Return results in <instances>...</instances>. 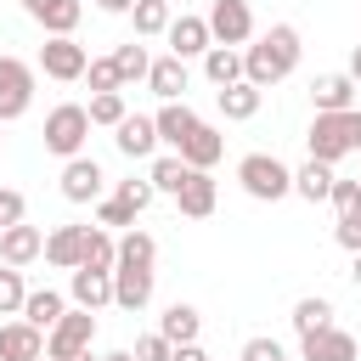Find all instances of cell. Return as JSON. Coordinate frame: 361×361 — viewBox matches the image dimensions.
Segmentation results:
<instances>
[{"instance_id": "obj_22", "label": "cell", "mask_w": 361, "mask_h": 361, "mask_svg": "<svg viewBox=\"0 0 361 361\" xmlns=\"http://www.w3.org/2000/svg\"><path fill=\"white\" fill-rule=\"evenodd\" d=\"M333 164H322V158H305L299 169H293V192L305 197V203H327L333 197Z\"/></svg>"}, {"instance_id": "obj_46", "label": "cell", "mask_w": 361, "mask_h": 361, "mask_svg": "<svg viewBox=\"0 0 361 361\" xmlns=\"http://www.w3.org/2000/svg\"><path fill=\"white\" fill-rule=\"evenodd\" d=\"M96 6H102L107 17H130V6H135V0H96Z\"/></svg>"}, {"instance_id": "obj_2", "label": "cell", "mask_w": 361, "mask_h": 361, "mask_svg": "<svg viewBox=\"0 0 361 361\" xmlns=\"http://www.w3.org/2000/svg\"><path fill=\"white\" fill-rule=\"evenodd\" d=\"M310 158L322 164H338L361 147V107H338V113H316L310 118V135H305Z\"/></svg>"}, {"instance_id": "obj_41", "label": "cell", "mask_w": 361, "mask_h": 361, "mask_svg": "<svg viewBox=\"0 0 361 361\" xmlns=\"http://www.w3.org/2000/svg\"><path fill=\"white\" fill-rule=\"evenodd\" d=\"M175 355V344L164 338V333H147V338H135V361H169Z\"/></svg>"}, {"instance_id": "obj_38", "label": "cell", "mask_w": 361, "mask_h": 361, "mask_svg": "<svg viewBox=\"0 0 361 361\" xmlns=\"http://www.w3.org/2000/svg\"><path fill=\"white\" fill-rule=\"evenodd\" d=\"M85 79H90V90H96V96H102V90H124V79H118V62H113V56H90Z\"/></svg>"}, {"instance_id": "obj_36", "label": "cell", "mask_w": 361, "mask_h": 361, "mask_svg": "<svg viewBox=\"0 0 361 361\" xmlns=\"http://www.w3.org/2000/svg\"><path fill=\"white\" fill-rule=\"evenodd\" d=\"M124 90H102V96H90V124H107V130H118L124 124Z\"/></svg>"}, {"instance_id": "obj_30", "label": "cell", "mask_w": 361, "mask_h": 361, "mask_svg": "<svg viewBox=\"0 0 361 361\" xmlns=\"http://www.w3.org/2000/svg\"><path fill=\"white\" fill-rule=\"evenodd\" d=\"M197 327H203L197 305H180V299H175V305H169V310L158 316V333H164L169 344H192V338H197Z\"/></svg>"}, {"instance_id": "obj_48", "label": "cell", "mask_w": 361, "mask_h": 361, "mask_svg": "<svg viewBox=\"0 0 361 361\" xmlns=\"http://www.w3.org/2000/svg\"><path fill=\"white\" fill-rule=\"evenodd\" d=\"M102 361H135V350H107Z\"/></svg>"}, {"instance_id": "obj_31", "label": "cell", "mask_w": 361, "mask_h": 361, "mask_svg": "<svg viewBox=\"0 0 361 361\" xmlns=\"http://www.w3.org/2000/svg\"><path fill=\"white\" fill-rule=\"evenodd\" d=\"M79 265H90V271H113L118 265V237H107L102 226H85V259Z\"/></svg>"}, {"instance_id": "obj_4", "label": "cell", "mask_w": 361, "mask_h": 361, "mask_svg": "<svg viewBox=\"0 0 361 361\" xmlns=\"http://www.w3.org/2000/svg\"><path fill=\"white\" fill-rule=\"evenodd\" d=\"M85 135H90V107H79V102H56V107L45 113V152H56L62 164L85 152Z\"/></svg>"}, {"instance_id": "obj_14", "label": "cell", "mask_w": 361, "mask_h": 361, "mask_svg": "<svg viewBox=\"0 0 361 361\" xmlns=\"http://www.w3.org/2000/svg\"><path fill=\"white\" fill-rule=\"evenodd\" d=\"M113 141H118V152L124 158H152L164 141H158V124L147 118V113H124V124L113 130Z\"/></svg>"}, {"instance_id": "obj_6", "label": "cell", "mask_w": 361, "mask_h": 361, "mask_svg": "<svg viewBox=\"0 0 361 361\" xmlns=\"http://www.w3.org/2000/svg\"><path fill=\"white\" fill-rule=\"evenodd\" d=\"M85 68H90V51L73 34H45V45H39V73L45 79L73 85V79H85Z\"/></svg>"}, {"instance_id": "obj_49", "label": "cell", "mask_w": 361, "mask_h": 361, "mask_svg": "<svg viewBox=\"0 0 361 361\" xmlns=\"http://www.w3.org/2000/svg\"><path fill=\"white\" fill-rule=\"evenodd\" d=\"M350 276H355V288H361V254H355V265H350Z\"/></svg>"}, {"instance_id": "obj_17", "label": "cell", "mask_w": 361, "mask_h": 361, "mask_svg": "<svg viewBox=\"0 0 361 361\" xmlns=\"http://www.w3.org/2000/svg\"><path fill=\"white\" fill-rule=\"evenodd\" d=\"M68 299H73V305H85V310L113 305V271H90V265H79V271L68 276Z\"/></svg>"}, {"instance_id": "obj_35", "label": "cell", "mask_w": 361, "mask_h": 361, "mask_svg": "<svg viewBox=\"0 0 361 361\" xmlns=\"http://www.w3.org/2000/svg\"><path fill=\"white\" fill-rule=\"evenodd\" d=\"M23 299H28V282L17 265H0V316H23Z\"/></svg>"}, {"instance_id": "obj_32", "label": "cell", "mask_w": 361, "mask_h": 361, "mask_svg": "<svg viewBox=\"0 0 361 361\" xmlns=\"http://www.w3.org/2000/svg\"><path fill=\"white\" fill-rule=\"evenodd\" d=\"M152 259H158V243H152V231L130 226V231L118 237V265H152Z\"/></svg>"}, {"instance_id": "obj_29", "label": "cell", "mask_w": 361, "mask_h": 361, "mask_svg": "<svg viewBox=\"0 0 361 361\" xmlns=\"http://www.w3.org/2000/svg\"><path fill=\"white\" fill-rule=\"evenodd\" d=\"M147 180H152V192H164V197H175L186 180H192V164L180 158V152H164V158H152V169H147Z\"/></svg>"}, {"instance_id": "obj_51", "label": "cell", "mask_w": 361, "mask_h": 361, "mask_svg": "<svg viewBox=\"0 0 361 361\" xmlns=\"http://www.w3.org/2000/svg\"><path fill=\"white\" fill-rule=\"evenodd\" d=\"M355 209H361V197H355Z\"/></svg>"}, {"instance_id": "obj_50", "label": "cell", "mask_w": 361, "mask_h": 361, "mask_svg": "<svg viewBox=\"0 0 361 361\" xmlns=\"http://www.w3.org/2000/svg\"><path fill=\"white\" fill-rule=\"evenodd\" d=\"M73 361H102V355H90V350H85V355H73Z\"/></svg>"}, {"instance_id": "obj_11", "label": "cell", "mask_w": 361, "mask_h": 361, "mask_svg": "<svg viewBox=\"0 0 361 361\" xmlns=\"http://www.w3.org/2000/svg\"><path fill=\"white\" fill-rule=\"evenodd\" d=\"M34 259H45V231L39 226H28V220H17V226H6L0 231V265H34Z\"/></svg>"}, {"instance_id": "obj_13", "label": "cell", "mask_w": 361, "mask_h": 361, "mask_svg": "<svg viewBox=\"0 0 361 361\" xmlns=\"http://www.w3.org/2000/svg\"><path fill=\"white\" fill-rule=\"evenodd\" d=\"M152 299V265H113V305L118 310H147Z\"/></svg>"}, {"instance_id": "obj_15", "label": "cell", "mask_w": 361, "mask_h": 361, "mask_svg": "<svg viewBox=\"0 0 361 361\" xmlns=\"http://www.w3.org/2000/svg\"><path fill=\"white\" fill-rule=\"evenodd\" d=\"M164 39H169V56H180V62H186V56H203V51L214 45V34H209V17H175Z\"/></svg>"}, {"instance_id": "obj_37", "label": "cell", "mask_w": 361, "mask_h": 361, "mask_svg": "<svg viewBox=\"0 0 361 361\" xmlns=\"http://www.w3.org/2000/svg\"><path fill=\"white\" fill-rule=\"evenodd\" d=\"M135 220H141V209L124 203L118 192H113V197H96V226H124V231H130Z\"/></svg>"}, {"instance_id": "obj_18", "label": "cell", "mask_w": 361, "mask_h": 361, "mask_svg": "<svg viewBox=\"0 0 361 361\" xmlns=\"http://www.w3.org/2000/svg\"><path fill=\"white\" fill-rule=\"evenodd\" d=\"M23 11H28L45 34H73V28H79V17H85V6H79V0H23Z\"/></svg>"}, {"instance_id": "obj_16", "label": "cell", "mask_w": 361, "mask_h": 361, "mask_svg": "<svg viewBox=\"0 0 361 361\" xmlns=\"http://www.w3.org/2000/svg\"><path fill=\"white\" fill-rule=\"evenodd\" d=\"M152 124H158V141H164L169 152H180V147H186V135H192V130H197L203 118H197V113H192L186 102H164V107L152 113Z\"/></svg>"}, {"instance_id": "obj_10", "label": "cell", "mask_w": 361, "mask_h": 361, "mask_svg": "<svg viewBox=\"0 0 361 361\" xmlns=\"http://www.w3.org/2000/svg\"><path fill=\"white\" fill-rule=\"evenodd\" d=\"M102 186H107V175H102V164H96V158H85V152H79V158H68V164H62V197H68V203H96V197H102Z\"/></svg>"}, {"instance_id": "obj_39", "label": "cell", "mask_w": 361, "mask_h": 361, "mask_svg": "<svg viewBox=\"0 0 361 361\" xmlns=\"http://www.w3.org/2000/svg\"><path fill=\"white\" fill-rule=\"evenodd\" d=\"M333 237H338V248L361 254V209H344V214H338V226H333Z\"/></svg>"}, {"instance_id": "obj_3", "label": "cell", "mask_w": 361, "mask_h": 361, "mask_svg": "<svg viewBox=\"0 0 361 361\" xmlns=\"http://www.w3.org/2000/svg\"><path fill=\"white\" fill-rule=\"evenodd\" d=\"M237 180H243V192L259 197V203H282V197L293 192V169H288L276 152H248V158L237 164Z\"/></svg>"}, {"instance_id": "obj_21", "label": "cell", "mask_w": 361, "mask_h": 361, "mask_svg": "<svg viewBox=\"0 0 361 361\" xmlns=\"http://www.w3.org/2000/svg\"><path fill=\"white\" fill-rule=\"evenodd\" d=\"M79 259H85V226H56V231L45 237V265L79 271Z\"/></svg>"}, {"instance_id": "obj_24", "label": "cell", "mask_w": 361, "mask_h": 361, "mask_svg": "<svg viewBox=\"0 0 361 361\" xmlns=\"http://www.w3.org/2000/svg\"><path fill=\"white\" fill-rule=\"evenodd\" d=\"M147 85H152V96H164V102H186V62H180V56H158V62L147 68Z\"/></svg>"}, {"instance_id": "obj_44", "label": "cell", "mask_w": 361, "mask_h": 361, "mask_svg": "<svg viewBox=\"0 0 361 361\" xmlns=\"http://www.w3.org/2000/svg\"><path fill=\"white\" fill-rule=\"evenodd\" d=\"M355 197H361V180H333V197L327 203L344 214V209H355Z\"/></svg>"}, {"instance_id": "obj_20", "label": "cell", "mask_w": 361, "mask_h": 361, "mask_svg": "<svg viewBox=\"0 0 361 361\" xmlns=\"http://www.w3.org/2000/svg\"><path fill=\"white\" fill-rule=\"evenodd\" d=\"M214 197H220V192H214V175H209V169H192V180L175 192V209H180L186 220H209V214H214Z\"/></svg>"}, {"instance_id": "obj_27", "label": "cell", "mask_w": 361, "mask_h": 361, "mask_svg": "<svg viewBox=\"0 0 361 361\" xmlns=\"http://www.w3.org/2000/svg\"><path fill=\"white\" fill-rule=\"evenodd\" d=\"M169 23H175L169 0H135V6H130V28H135V39H158V34H169Z\"/></svg>"}, {"instance_id": "obj_33", "label": "cell", "mask_w": 361, "mask_h": 361, "mask_svg": "<svg viewBox=\"0 0 361 361\" xmlns=\"http://www.w3.org/2000/svg\"><path fill=\"white\" fill-rule=\"evenodd\" d=\"M113 62H118V79H124V85L147 79V68H152V56H147V45H141V39H124V45L113 51Z\"/></svg>"}, {"instance_id": "obj_28", "label": "cell", "mask_w": 361, "mask_h": 361, "mask_svg": "<svg viewBox=\"0 0 361 361\" xmlns=\"http://www.w3.org/2000/svg\"><path fill=\"white\" fill-rule=\"evenodd\" d=\"M259 96H265V90H259V85H248V79H237V85H226V90H214V102H220V113H226V118H237V124L259 113Z\"/></svg>"}, {"instance_id": "obj_7", "label": "cell", "mask_w": 361, "mask_h": 361, "mask_svg": "<svg viewBox=\"0 0 361 361\" xmlns=\"http://www.w3.org/2000/svg\"><path fill=\"white\" fill-rule=\"evenodd\" d=\"M28 107H34V68L23 56H6L0 51V124L23 118Z\"/></svg>"}, {"instance_id": "obj_47", "label": "cell", "mask_w": 361, "mask_h": 361, "mask_svg": "<svg viewBox=\"0 0 361 361\" xmlns=\"http://www.w3.org/2000/svg\"><path fill=\"white\" fill-rule=\"evenodd\" d=\"M344 73H350V79H355V85H361V45H355V51H350V68H344Z\"/></svg>"}, {"instance_id": "obj_12", "label": "cell", "mask_w": 361, "mask_h": 361, "mask_svg": "<svg viewBox=\"0 0 361 361\" xmlns=\"http://www.w3.org/2000/svg\"><path fill=\"white\" fill-rule=\"evenodd\" d=\"M0 361H45V333L23 316L0 322Z\"/></svg>"}, {"instance_id": "obj_34", "label": "cell", "mask_w": 361, "mask_h": 361, "mask_svg": "<svg viewBox=\"0 0 361 361\" xmlns=\"http://www.w3.org/2000/svg\"><path fill=\"white\" fill-rule=\"evenodd\" d=\"M327 322H333V305H327L322 293H310V299L293 305V333H316V327H327Z\"/></svg>"}, {"instance_id": "obj_45", "label": "cell", "mask_w": 361, "mask_h": 361, "mask_svg": "<svg viewBox=\"0 0 361 361\" xmlns=\"http://www.w3.org/2000/svg\"><path fill=\"white\" fill-rule=\"evenodd\" d=\"M169 361H209V355H203V344L192 338V344H175V355H169Z\"/></svg>"}, {"instance_id": "obj_9", "label": "cell", "mask_w": 361, "mask_h": 361, "mask_svg": "<svg viewBox=\"0 0 361 361\" xmlns=\"http://www.w3.org/2000/svg\"><path fill=\"white\" fill-rule=\"evenodd\" d=\"M209 34H214V45H248V39H254V11H248V0H214V6H209Z\"/></svg>"}, {"instance_id": "obj_43", "label": "cell", "mask_w": 361, "mask_h": 361, "mask_svg": "<svg viewBox=\"0 0 361 361\" xmlns=\"http://www.w3.org/2000/svg\"><path fill=\"white\" fill-rule=\"evenodd\" d=\"M118 197H124V203H135V209H147L158 192H152V180H118Z\"/></svg>"}, {"instance_id": "obj_5", "label": "cell", "mask_w": 361, "mask_h": 361, "mask_svg": "<svg viewBox=\"0 0 361 361\" xmlns=\"http://www.w3.org/2000/svg\"><path fill=\"white\" fill-rule=\"evenodd\" d=\"M90 338H96V310L68 305V310H62V322L45 333V361H73V355H85V350H90Z\"/></svg>"}, {"instance_id": "obj_26", "label": "cell", "mask_w": 361, "mask_h": 361, "mask_svg": "<svg viewBox=\"0 0 361 361\" xmlns=\"http://www.w3.org/2000/svg\"><path fill=\"white\" fill-rule=\"evenodd\" d=\"M62 310H68V299L56 288H28V299H23V322H34L39 333H51L62 322Z\"/></svg>"}, {"instance_id": "obj_42", "label": "cell", "mask_w": 361, "mask_h": 361, "mask_svg": "<svg viewBox=\"0 0 361 361\" xmlns=\"http://www.w3.org/2000/svg\"><path fill=\"white\" fill-rule=\"evenodd\" d=\"M23 209H28V203H23V192L0 186V231H6V226H17V220H23Z\"/></svg>"}, {"instance_id": "obj_8", "label": "cell", "mask_w": 361, "mask_h": 361, "mask_svg": "<svg viewBox=\"0 0 361 361\" xmlns=\"http://www.w3.org/2000/svg\"><path fill=\"white\" fill-rule=\"evenodd\" d=\"M355 355H361V344L338 322H327L316 333H299V361H355Z\"/></svg>"}, {"instance_id": "obj_1", "label": "cell", "mask_w": 361, "mask_h": 361, "mask_svg": "<svg viewBox=\"0 0 361 361\" xmlns=\"http://www.w3.org/2000/svg\"><path fill=\"white\" fill-rule=\"evenodd\" d=\"M299 28L293 23H271L254 45H243V79L248 85H259V90H271V85H282L293 68H299Z\"/></svg>"}, {"instance_id": "obj_40", "label": "cell", "mask_w": 361, "mask_h": 361, "mask_svg": "<svg viewBox=\"0 0 361 361\" xmlns=\"http://www.w3.org/2000/svg\"><path fill=\"white\" fill-rule=\"evenodd\" d=\"M237 361H288V355H282V344H276L271 333H259V338H248V344H243V355H237Z\"/></svg>"}, {"instance_id": "obj_25", "label": "cell", "mask_w": 361, "mask_h": 361, "mask_svg": "<svg viewBox=\"0 0 361 361\" xmlns=\"http://www.w3.org/2000/svg\"><path fill=\"white\" fill-rule=\"evenodd\" d=\"M220 152H226V135H220L214 124H197V130L186 135V147H180V158H186L192 169H214Z\"/></svg>"}, {"instance_id": "obj_52", "label": "cell", "mask_w": 361, "mask_h": 361, "mask_svg": "<svg viewBox=\"0 0 361 361\" xmlns=\"http://www.w3.org/2000/svg\"><path fill=\"white\" fill-rule=\"evenodd\" d=\"M355 158H361V147H355Z\"/></svg>"}, {"instance_id": "obj_23", "label": "cell", "mask_w": 361, "mask_h": 361, "mask_svg": "<svg viewBox=\"0 0 361 361\" xmlns=\"http://www.w3.org/2000/svg\"><path fill=\"white\" fill-rule=\"evenodd\" d=\"M203 73H209L214 90L237 85V79H243V45H209V51H203Z\"/></svg>"}, {"instance_id": "obj_19", "label": "cell", "mask_w": 361, "mask_h": 361, "mask_svg": "<svg viewBox=\"0 0 361 361\" xmlns=\"http://www.w3.org/2000/svg\"><path fill=\"white\" fill-rule=\"evenodd\" d=\"M355 79L350 73H316L310 79V102H316V113H338V107H355Z\"/></svg>"}]
</instances>
